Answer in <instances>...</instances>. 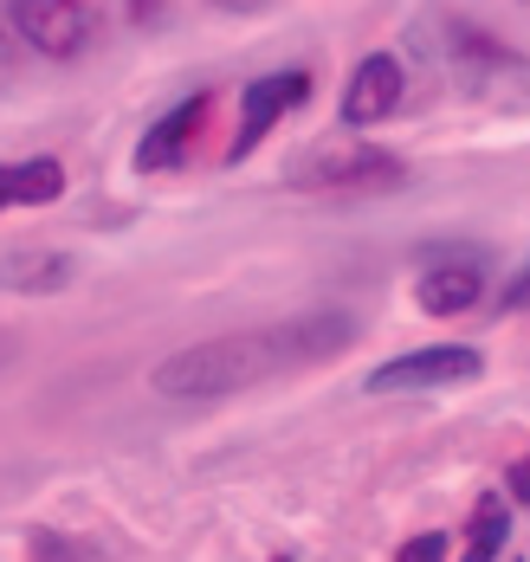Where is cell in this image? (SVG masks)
Segmentation results:
<instances>
[{
	"label": "cell",
	"mask_w": 530,
	"mask_h": 562,
	"mask_svg": "<svg viewBox=\"0 0 530 562\" xmlns=\"http://www.w3.org/2000/svg\"><path fill=\"white\" fill-rule=\"evenodd\" d=\"M356 342V317L350 311H304L279 330H246V337H207L176 349L169 362L149 369V389L169 394V401H221L239 394L252 382H272L285 369H311V362H330Z\"/></svg>",
	"instance_id": "6da1fadb"
},
{
	"label": "cell",
	"mask_w": 530,
	"mask_h": 562,
	"mask_svg": "<svg viewBox=\"0 0 530 562\" xmlns=\"http://www.w3.org/2000/svg\"><path fill=\"white\" fill-rule=\"evenodd\" d=\"M420 40L440 46L453 85H460L466 98L498 104V111H530V58L511 53L505 40H492L485 26H466V20H453L447 33H427V26H420Z\"/></svg>",
	"instance_id": "7a4b0ae2"
},
{
	"label": "cell",
	"mask_w": 530,
	"mask_h": 562,
	"mask_svg": "<svg viewBox=\"0 0 530 562\" xmlns=\"http://www.w3.org/2000/svg\"><path fill=\"white\" fill-rule=\"evenodd\" d=\"M478 375H485V356L472 342H427V349L382 362L369 375V394H440L460 389V382H478Z\"/></svg>",
	"instance_id": "3957f363"
},
{
	"label": "cell",
	"mask_w": 530,
	"mask_h": 562,
	"mask_svg": "<svg viewBox=\"0 0 530 562\" xmlns=\"http://www.w3.org/2000/svg\"><path fill=\"white\" fill-rule=\"evenodd\" d=\"M297 188H402L408 181V162L395 149H375V143H324L311 149L292 169Z\"/></svg>",
	"instance_id": "277c9868"
},
{
	"label": "cell",
	"mask_w": 530,
	"mask_h": 562,
	"mask_svg": "<svg viewBox=\"0 0 530 562\" xmlns=\"http://www.w3.org/2000/svg\"><path fill=\"white\" fill-rule=\"evenodd\" d=\"M297 104H311V71L292 65V71H272V78H252L246 91H239V130H234V149H227V162H246Z\"/></svg>",
	"instance_id": "5b68a950"
},
{
	"label": "cell",
	"mask_w": 530,
	"mask_h": 562,
	"mask_svg": "<svg viewBox=\"0 0 530 562\" xmlns=\"http://www.w3.org/2000/svg\"><path fill=\"white\" fill-rule=\"evenodd\" d=\"M13 33L33 46V53H46V58H71V53H84L91 46V7L84 0H13Z\"/></svg>",
	"instance_id": "8992f818"
},
{
	"label": "cell",
	"mask_w": 530,
	"mask_h": 562,
	"mask_svg": "<svg viewBox=\"0 0 530 562\" xmlns=\"http://www.w3.org/2000/svg\"><path fill=\"white\" fill-rule=\"evenodd\" d=\"M207 111H214V91H188L181 104L156 116L149 130H143V143H136V175H162V169H181L188 162V149H194V136L207 130Z\"/></svg>",
	"instance_id": "52a82bcc"
},
{
	"label": "cell",
	"mask_w": 530,
	"mask_h": 562,
	"mask_svg": "<svg viewBox=\"0 0 530 562\" xmlns=\"http://www.w3.org/2000/svg\"><path fill=\"white\" fill-rule=\"evenodd\" d=\"M402 91H408V71L395 53H369L356 58L350 85H343V130H375L402 111Z\"/></svg>",
	"instance_id": "ba28073f"
},
{
	"label": "cell",
	"mask_w": 530,
	"mask_h": 562,
	"mask_svg": "<svg viewBox=\"0 0 530 562\" xmlns=\"http://www.w3.org/2000/svg\"><path fill=\"white\" fill-rule=\"evenodd\" d=\"M478 297H485V266L466 259V252H453V259L427 266L420 284H414V304H420L427 317H466Z\"/></svg>",
	"instance_id": "9c48e42d"
},
{
	"label": "cell",
	"mask_w": 530,
	"mask_h": 562,
	"mask_svg": "<svg viewBox=\"0 0 530 562\" xmlns=\"http://www.w3.org/2000/svg\"><path fill=\"white\" fill-rule=\"evenodd\" d=\"M65 194V162L59 156H26L0 169V207H46Z\"/></svg>",
	"instance_id": "30bf717a"
},
{
	"label": "cell",
	"mask_w": 530,
	"mask_h": 562,
	"mask_svg": "<svg viewBox=\"0 0 530 562\" xmlns=\"http://www.w3.org/2000/svg\"><path fill=\"white\" fill-rule=\"evenodd\" d=\"M65 279H71V259H65V252H26V259L7 266V284L26 291V297H46V291L65 284Z\"/></svg>",
	"instance_id": "8fae6325"
},
{
	"label": "cell",
	"mask_w": 530,
	"mask_h": 562,
	"mask_svg": "<svg viewBox=\"0 0 530 562\" xmlns=\"http://www.w3.org/2000/svg\"><path fill=\"white\" fill-rule=\"evenodd\" d=\"M505 537H511V510H505V498H478V510H472V524H466L472 557H505Z\"/></svg>",
	"instance_id": "7c38bea8"
},
{
	"label": "cell",
	"mask_w": 530,
	"mask_h": 562,
	"mask_svg": "<svg viewBox=\"0 0 530 562\" xmlns=\"http://www.w3.org/2000/svg\"><path fill=\"white\" fill-rule=\"evenodd\" d=\"M395 557H402V562H440V557H447V537H440V530H427V537H408Z\"/></svg>",
	"instance_id": "4fadbf2b"
},
{
	"label": "cell",
	"mask_w": 530,
	"mask_h": 562,
	"mask_svg": "<svg viewBox=\"0 0 530 562\" xmlns=\"http://www.w3.org/2000/svg\"><path fill=\"white\" fill-rule=\"evenodd\" d=\"M26 543H33L26 557H98V550H84V543H65V537H46V530H33Z\"/></svg>",
	"instance_id": "5bb4252c"
},
{
	"label": "cell",
	"mask_w": 530,
	"mask_h": 562,
	"mask_svg": "<svg viewBox=\"0 0 530 562\" xmlns=\"http://www.w3.org/2000/svg\"><path fill=\"white\" fill-rule=\"evenodd\" d=\"M505 498H518V505H530V452L505 472Z\"/></svg>",
	"instance_id": "9a60e30c"
},
{
	"label": "cell",
	"mask_w": 530,
	"mask_h": 562,
	"mask_svg": "<svg viewBox=\"0 0 530 562\" xmlns=\"http://www.w3.org/2000/svg\"><path fill=\"white\" fill-rule=\"evenodd\" d=\"M498 304H505V311H525V304H530V266L518 272V279H511V291H505Z\"/></svg>",
	"instance_id": "2e32d148"
},
{
	"label": "cell",
	"mask_w": 530,
	"mask_h": 562,
	"mask_svg": "<svg viewBox=\"0 0 530 562\" xmlns=\"http://www.w3.org/2000/svg\"><path fill=\"white\" fill-rule=\"evenodd\" d=\"M221 7H234V13H259V7H272V0H221Z\"/></svg>",
	"instance_id": "e0dca14e"
},
{
	"label": "cell",
	"mask_w": 530,
	"mask_h": 562,
	"mask_svg": "<svg viewBox=\"0 0 530 562\" xmlns=\"http://www.w3.org/2000/svg\"><path fill=\"white\" fill-rule=\"evenodd\" d=\"M518 7H530V0H518Z\"/></svg>",
	"instance_id": "ac0fdd59"
}]
</instances>
